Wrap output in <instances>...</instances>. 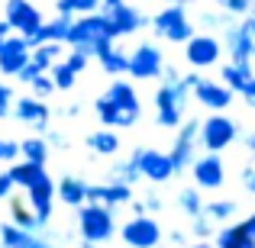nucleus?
Segmentation results:
<instances>
[{
    "mask_svg": "<svg viewBox=\"0 0 255 248\" xmlns=\"http://www.w3.org/2000/svg\"><path fill=\"white\" fill-rule=\"evenodd\" d=\"M94 113L107 129H129L142 116V103H139L136 87L126 78H113L110 87L94 100Z\"/></svg>",
    "mask_w": 255,
    "mask_h": 248,
    "instance_id": "nucleus-1",
    "label": "nucleus"
},
{
    "mask_svg": "<svg viewBox=\"0 0 255 248\" xmlns=\"http://www.w3.org/2000/svg\"><path fill=\"white\" fill-rule=\"evenodd\" d=\"M65 45H68V49H81L84 55L97 58V55H104L110 45H117V36H113V29H110L104 13H84V16L71 19Z\"/></svg>",
    "mask_w": 255,
    "mask_h": 248,
    "instance_id": "nucleus-2",
    "label": "nucleus"
},
{
    "mask_svg": "<svg viewBox=\"0 0 255 248\" xmlns=\"http://www.w3.org/2000/svg\"><path fill=\"white\" fill-rule=\"evenodd\" d=\"M197 81V75H181L174 81H162L155 90V123L162 129H178L184 123L187 113V97H191V87Z\"/></svg>",
    "mask_w": 255,
    "mask_h": 248,
    "instance_id": "nucleus-3",
    "label": "nucleus"
},
{
    "mask_svg": "<svg viewBox=\"0 0 255 248\" xmlns=\"http://www.w3.org/2000/svg\"><path fill=\"white\" fill-rule=\"evenodd\" d=\"M78 232L91 245L110 242L117 236V216L104 203H84V206H78Z\"/></svg>",
    "mask_w": 255,
    "mask_h": 248,
    "instance_id": "nucleus-4",
    "label": "nucleus"
},
{
    "mask_svg": "<svg viewBox=\"0 0 255 248\" xmlns=\"http://www.w3.org/2000/svg\"><path fill=\"white\" fill-rule=\"evenodd\" d=\"M152 29L162 42H171V45H184L187 39L194 36V23L187 16V6L184 3H168L165 10H158L152 16Z\"/></svg>",
    "mask_w": 255,
    "mask_h": 248,
    "instance_id": "nucleus-5",
    "label": "nucleus"
},
{
    "mask_svg": "<svg viewBox=\"0 0 255 248\" xmlns=\"http://www.w3.org/2000/svg\"><path fill=\"white\" fill-rule=\"evenodd\" d=\"M200 119H184V123L174 129V142H171V167H174V177L184 174L187 167L194 165V158L200 155Z\"/></svg>",
    "mask_w": 255,
    "mask_h": 248,
    "instance_id": "nucleus-6",
    "label": "nucleus"
},
{
    "mask_svg": "<svg viewBox=\"0 0 255 248\" xmlns=\"http://www.w3.org/2000/svg\"><path fill=\"white\" fill-rule=\"evenodd\" d=\"M239 139V126L233 116H223V113H213V116H207L204 123H200V145H204L207 152H226L233 142Z\"/></svg>",
    "mask_w": 255,
    "mask_h": 248,
    "instance_id": "nucleus-7",
    "label": "nucleus"
},
{
    "mask_svg": "<svg viewBox=\"0 0 255 248\" xmlns=\"http://www.w3.org/2000/svg\"><path fill=\"white\" fill-rule=\"evenodd\" d=\"M165 71V55L155 42H139L129 52V71L126 75L132 81H158Z\"/></svg>",
    "mask_w": 255,
    "mask_h": 248,
    "instance_id": "nucleus-8",
    "label": "nucleus"
},
{
    "mask_svg": "<svg viewBox=\"0 0 255 248\" xmlns=\"http://www.w3.org/2000/svg\"><path fill=\"white\" fill-rule=\"evenodd\" d=\"M220 58H223V42H220L213 32H194L184 42V62L191 65L194 71L213 68Z\"/></svg>",
    "mask_w": 255,
    "mask_h": 248,
    "instance_id": "nucleus-9",
    "label": "nucleus"
},
{
    "mask_svg": "<svg viewBox=\"0 0 255 248\" xmlns=\"http://www.w3.org/2000/svg\"><path fill=\"white\" fill-rule=\"evenodd\" d=\"M120 239H123V245H129V248H155V245H162L165 232H162V226H158L155 216L139 213V216H132V219L123 223Z\"/></svg>",
    "mask_w": 255,
    "mask_h": 248,
    "instance_id": "nucleus-10",
    "label": "nucleus"
},
{
    "mask_svg": "<svg viewBox=\"0 0 255 248\" xmlns=\"http://www.w3.org/2000/svg\"><path fill=\"white\" fill-rule=\"evenodd\" d=\"M104 16H107V23H110V29H113V36H117V39L136 36L139 29H145V26L152 23V19L145 16V13L139 10V6L126 3V0H120V3L107 6V10H104Z\"/></svg>",
    "mask_w": 255,
    "mask_h": 248,
    "instance_id": "nucleus-11",
    "label": "nucleus"
},
{
    "mask_svg": "<svg viewBox=\"0 0 255 248\" xmlns=\"http://www.w3.org/2000/svg\"><path fill=\"white\" fill-rule=\"evenodd\" d=\"M187 171H191L194 184H197L200 190H220V187L226 184V165H223V158H220L217 152L197 155Z\"/></svg>",
    "mask_w": 255,
    "mask_h": 248,
    "instance_id": "nucleus-12",
    "label": "nucleus"
},
{
    "mask_svg": "<svg viewBox=\"0 0 255 248\" xmlns=\"http://www.w3.org/2000/svg\"><path fill=\"white\" fill-rule=\"evenodd\" d=\"M132 158H136V165H139L142 180L165 184V180L174 177V167H171L168 152H158V149H136V152H132Z\"/></svg>",
    "mask_w": 255,
    "mask_h": 248,
    "instance_id": "nucleus-13",
    "label": "nucleus"
},
{
    "mask_svg": "<svg viewBox=\"0 0 255 248\" xmlns=\"http://www.w3.org/2000/svg\"><path fill=\"white\" fill-rule=\"evenodd\" d=\"M3 19L10 23V29L16 32V36H29V32H36L39 23H42V10H39L36 3H29V0H6Z\"/></svg>",
    "mask_w": 255,
    "mask_h": 248,
    "instance_id": "nucleus-14",
    "label": "nucleus"
},
{
    "mask_svg": "<svg viewBox=\"0 0 255 248\" xmlns=\"http://www.w3.org/2000/svg\"><path fill=\"white\" fill-rule=\"evenodd\" d=\"M191 97L197 100L200 106L220 113V110H226V106L233 103V97H236V93H233L223 81H213V78H200L197 75V81H194V87H191Z\"/></svg>",
    "mask_w": 255,
    "mask_h": 248,
    "instance_id": "nucleus-15",
    "label": "nucleus"
},
{
    "mask_svg": "<svg viewBox=\"0 0 255 248\" xmlns=\"http://www.w3.org/2000/svg\"><path fill=\"white\" fill-rule=\"evenodd\" d=\"M26 203L32 206V213H36V219L42 226H49L52 213H55V180L45 174V177H39L36 184L26 187Z\"/></svg>",
    "mask_w": 255,
    "mask_h": 248,
    "instance_id": "nucleus-16",
    "label": "nucleus"
},
{
    "mask_svg": "<svg viewBox=\"0 0 255 248\" xmlns=\"http://www.w3.org/2000/svg\"><path fill=\"white\" fill-rule=\"evenodd\" d=\"M13 116L19 119V123L32 126L36 132H45L49 129V119H52V106L49 100H39V97H16L13 100Z\"/></svg>",
    "mask_w": 255,
    "mask_h": 248,
    "instance_id": "nucleus-17",
    "label": "nucleus"
},
{
    "mask_svg": "<svg viewBox=\"0 0 255 248\" xmlns=\"http://www.w3.org/2000/svg\"><path fill=\"white\" fill-rule=\"evenodd\" d=\"M29 42H26L23 36H6L3 45H0V75L3 78H16L19 68H23L26 62H29Z\"/></svg>",
    "mask_w": 255,
    "mask_h": 248,
    "instance_id": "nucleus-18",
    "label": "nucleus"
},
{
    "mask_svg": "<svg viewBox=\"0 0 255 248\" xmlns=\"http://www.w3.org/2000/svg\"><path fill=\"white\" fill-rule=\"evenodd\" d=\"M132 187L120 184V180H107V184H87V203H104L110 210L117 206H129Z\"/></svg>",
    "mask_w": 255,
    "mask_h": 248,
    "instance_id": "nucleus-19",
    "label": "nucleus"
},
{
    "mask_svg": "<svg viewBox=\"0 0 255 248\" xmlns=\"http://www.w3.org/2000/svg\"><path fill=\"white\" fill-rule=\"evenodd\" d=\"M223 45H226V55H230V62H236V65H252V58H255V45H252V39L246 36L243 29H239V23H230L223 29Z\"/></svg>",
    "mask_w": 255,
    "mask_h": 248,
    "instance_id": "nucleus-20",
    "label": "nucleus"
},
{
    "mask_svg": "<svg viewBox=\"0 0 255 248\" xmlns=\"http://www.w3.org/2000/svg\"><path fill=\"white\" fill-rule=\"evenodd\" d=\"M68 29H71V19L68 16H55V19H42L39 29L29 32V36H23V39L29 42V49H36V45H42V42H65Z\"/></svg>",
    "mask_w": 255,
    "mask_h": 248,
    "instance_id": "nucleus-21",
    "label": "nucleus"
},
{
    "mask_svg": "<svg viewBox=\"0 0 255 248\" xmlns=\"http://www.w3.org/2000/svg\"><path fill=\"white\" fill-rule=\"evenodd\" d=\"M55 200H62L65 206H84L87 203V180L75 177V174H65L62 180H55Z\"/></svg>",
    "mask_w": 255,
    "mask_h": 248,
    "instance_id": "nucleus-22",
    "label": "nucleus"
},
{
    "mask_svg": "<svg viewBox=\"0 0 255 248\" xmlns=\"http://www.w3.org/2000/svg\"><path fill=\"white\" fill-rule=\"evenodd\" d=\"M113 3H120V0H58L55 10H58V16L75 19V16H84V13H104Z\"/></svg>",
    "mask_w": 255,
    "mask_h": 248,
    "instance_id": "nucleus-23",
    "label": "nucleus"
},
{
    "mask_svg": "<svg viewBox=\"0 0 255 248\" xmlns=\"http://www.w3.org/2000/svg\"><path fill=\"white\" fill-rule=\"evenodd\" d=\"M10 223L19 226V229H26V232H42V229H49V226H42L36 219L32 206L26 203V200H19V197H10Z\"/></svg>",
    "mask_w": 255,
    "mask_h": 248,
    "instance_id": "nucleus-24",
    "label": "nucleus"
},
{
    "mask_svg": "<svg viewBox=\"0 0 255 248\" xmlns=\"http://www.w3.org/2000/svg\"><path fill=\"white\" fill-rule=\"evenodd\" d=\"M10 171V177H13V184L19 187V190H26L29 184H36L39 177H45V165H39V162H26V158H19V165H10L6 167Z\"/></svg>",
    "mask_w": 255,
    "mask_h": 248,
    "instance_id": "nucleus-25",
    "label": "nucleus"
},
{
    "mask_svg": "<svg viewBox=\"0 0 255 248\" xmlns=\"http://www.w3.org/2000/svg\"><path fill=\"white\" fill-rule=\"evenodd\" d=\"M84 145L94 152V155H117L120 152V136H117V129H94L91 136L84 139Z\"/></svg>",
    "mask_w": 255,
    "mask_h": 248,
    "instance_id": "nucleus-26",
    "label": "nucleus"
},
{
    "mask_svg": "<svg viewBox=\"0 0 255 248\" xmlns=\"http://www.w3.org/2000/svg\"><path fill=\"white\" fill-rule=\"evenodd\" d=\"M213 245L217 248H255V236H249L243 229V223H233V226L217 232V242Z\"/></svg>",
    "mask_w": 255,
    "mask_h": 248,
    "instance_id": "nucleus-27",
    "label": "nucleus"
},
{
    "mask_svg": "<svg viewBox=\"0 0 255 248\" xmlns=\"http://www.w3.org/2000/svg\"><path fill=\"white\" fill-rule=\"evenodd\" d=\"M252 78V65H236V62H226L223 68H220V81L230 87L233 93H243L246 81Z\"/></svg>",
    "mask_w": 255,
    "mask_h": 248,
    "instance_id": "nucleus-28",
    "label": "nucleus"
},
{
    "mask_svg": "<svg viewBox=\"0 0 255 248\" xmlns=\"http://www.w3.org/2000/svg\"><path fill=\"white\" fill-rule=\"evenodd\" d=\"M97 62H100V68H104L107 75L123 78L126 71H129V52H123V49H117V45H110L104 55H97Z\"/></svg>",
    "mask_w": 255,
    "mask_h": 248,
    "instance_id": "nucleus-29",
    "label": "nucleus"
},
{
    "mask_svg": "<svg viewBox=\"0 0 255 248\" xmlns=\"http://www.w3.org/2000/svg\"><path fill=\"white\" fill-rule=\"evenodd\" d=\"M49 142H45V136H32V139H23L19 142V158H26V162H39L45 165L49 162Z\"/></svg>",
    "mask_w": 255,
    "mask_h": 248,
    "instance_id": "nucleus-30",
    "label": "nucleus"
},
{
    "mask_svg": "<svg viewBox=\"0 0 255 248\" xmlns=\"http://www.w3.org/2000/svg\"><path fill=\"white\" fill-rule=\"evenodd\" d=\"M110 180H120V184H129V187H136L139 180H142V174H139V165H136V158H126V162H117L110 167Z\"/></svg>",
    "mask_w": 255,
    "mask_h": 248,
    "instance_id": "nucleus-31",
    "label": "nucleus"
},
{
    "mask_svg": "<svg viewBox=\"0 0 255 248\" xmlns=\"http://www.w3.org/2000/svg\"><path fill=\"white\" fill-rule=\"evenodd\" d=\"M204 213L213 223H230L239 213V206H236V200H210V203H204Z\"/></svg>",
    "mask_w": 255,
    "mask_h": 248,
    "instance_id": "nucleus-32",
    "label": "nucleus"
},
{
    "mask_svg": "<svg viewBox=\"0 0 255 248\" xmlns=\"http://www.w3.org/2000/svg\"><path fill=\"white\" fill-rule=\"evenodd\" d=\"M49 75H52V84H55V90H65V93H68L71 87L78 84V71H71L65 62H55V65L49 68Z\"/></svg>",
    "mask_w": 255,
    "mask_h": 248,
    "instance_id": "nucleus-33",
    "label": "nucleus"
},
{
    "mask_svg": "<svg viewBox=\"0 0 255 248\" xmlns=\"http://www.w3.org/2000/svg\"><path fill=\"white\" fill-rule=\"evenodd\" d=\"M178 206L184 216H197V213H204V200H200V190L197 187H184V190L178 193Z\"/></svg>",
    "mask_w": 255,
    "mask_h": 248,
    "instance_id": "nucleus-34",
    "label": "nucleus"
},
{
    "mask_svg": "<svg viewBox=\"0 0 255 248\" xmlns=\"http://www.w3.org/2000/svg\"><path fill=\"white\" fill-rule=\"evenodd\" d=\"M191 236H194V239H213V236H217V229H213V219L207 216V213L191 216Z\"/></svg>",
    "mask_w": 255,
    "mask_h": 248,
    "instance_id": "nucleus-35",
    "label": "nucleus"
},
{
    "mask_svg": "<svg viewBox=\"0 0 255 248\" xmlns=\"http://www.w3.org/2000/svg\"><path fill=\"white\" fill-rule=\"evenodd\" d=\"M26 87H29L32 97H39V100H49L52 93H55V84H52V75H49V71H45V75H36Z\"/></svg>",
    "mask_w": 255,
    "mask_h": 248,
    "instance_id": "nucleus-36",
    "label": "nucleus"
},
{
    "mask_svg": "<svg viewBox=\"0 0 255 248\" xmlns=\"http://www.w3.org/2000/svg\"><path fill=\"white\" fill-rule=\"evenodd\" d=\"M62 62L68 65L71 71H78V75H81L87 65H91V55H84L81 49H68V55H62Z\"/></svg>",
    "mask_w": 255,
    "mask_h": 248,
    "instance_id": "nucleus-37",
    "label": "nucleus"
},
{
    "mask_svg": "<svg viewBox=\"0 0 255 248\" xmlns=\"http://www.w3.org/2000/svg\"><path fill=\"white\" fill-rule=\"evenodd\" d=\"M220 10L230 13V16H246V13L252 10V0H217Z\"/></svg>",
    "mask_w": 255,
    "mask_h": 248,
    "instance_id": "nucleus-38",
    "label": "nucleus"
},
{
    "mask_svg": "<svg viewBox=\"0 0 255 248\" xmlns=\"http://www.w3.org/2000/svg\"><path fill=\"white\" fill-rule=\"evenodd\" d=\"M19 158V142L16 139H0V165H13Z\"/></svg>",
    "mask_w": 255,
    "mask_h": 248,
    "instance_id": "nucleus-39",
    "label": "nucleus"
},
{
    "mask_svg": "<svg viewBox=\"0 0 255 248\" xmlns=\"http://www.w3.org/2000/svg\"><path fill=\"white\" fill-rule=\"evenodd\" d=\"M200 23H204L207 29H226V26L233 23V16H230V13H223V10H220V13H204Z\"/></svg>",
    "mask_w": 255,
    "mask_h": 248,
    "instance_id": "nucleus-40",
    "label": "nucleus"
},
{
    "mask_svg": "<svg viewBox=\"0 0 255 248\" xmlns=\"http://www.w3.org/2000/svg\"><path fill=\"white\" fill-rule=\"evenodd\" d=\"M42 136H45V142H49V149H68V136L58 132V129H52V126L42 132Z\"/></svg>",
    "mask_w": 255,
    "mask_h": 248,
    "instance_id": "nucleus-41",
    "label": "nucleus"
},
{
    "mask_svg": "<svg viewBox=\"0 0 255 248\" xmlns=\"http://www.w3.org/2000/svg\"><path fill=\"white\" fill-rule=\"evenodd\" d=\"M13 190H16V184H13L10 171H6V167H0V200H10Z\"/></svg>",
    "mask_w": 255,
    "mask_h": 248,
    "instance_id": "nucleus-42",
    "label": "nucleus"
},
{
    "mask_svg": "<svg viewBox=\"0 0 255 248\" xmlns=\"http://www.w3.org/2000/svg\"><path fill=\"white\" fill-rule=\"evenodd\" d=\"M10 106H13V87L0 81V119L10 113Z\"/></svg>",
    "mask_w": 255,
    "mask_h": 248,
    "instance_id": "nucleus-43",
    "label": "nucleus"
},
{
    "mask_svg": "<svg viewBox=\"0 0 255 248\" xmlns=\"http://www.w3.org/2000/svg\"><path fill=\"white\" fill-rule=\"evenodd\" d=\"M243 187H246V190H249L252 197H255V158H252V162L243 167Z\"/></svg>",
    "mask_w": 255,
    "mask_h": 248,
    "instance_id": "nucleus-44",
    "label": "nucleus"
},
{
    "mask_svg": "<svg viewBox=\"0 0 255 248\" xmlns=\"http://www.w3.org/2000/svg\"><path fill=\"white\" fill-rule=\"evenodd\" d=\"M142 210H145V213H158V210H162V197H158L155 190H149V193L142 197Z\"/></svg>",
    "mask_w": 255,
    "mask_h": 248,
    "instance_id": "nucleus-45",
    "label": "nucleus"
},
{
    "mask_svg": "<svg viewBox=\"0 0 255 248\" xmlns=\"http://www.w3.org/2000/svg\"><path fill=\"white\" fill-rule=\"evenodd\" d=\"M239 97H243L246 103H249L252 110H255V75L249 78V81H246V87H243V93H239Z\"/></svg>",
    "mask_w": 255,
    "mask_h": 248,
    "instance_id": "nucleus-46",
    "label": "nucleus"
},
{
    "mask_svg": "<svg viewBox=\"0 0 255 248\" xmlns=\"http://www.w3.org/2000/svg\"><path fill=\"white\" fill-rule=\"evenodd\" d=\"M239 29H243L246 36L252 39V45H255V16H252V13H249V16H243V19H239Z\"/></svg>",
    "mask_w": 255,
    "mask_h": 248,
    "instance_id": "nucleus-47",
    "label": "nucleus"
},
{
    "mask_svg": "<svg viewBox=\"0 0 255 248\" xmlns=\"http://www.w3.org/2000/svg\"><path fill=\"white\" fill-rule=\"evenodd\" d=\"M58 113H62L65 119H75V116H81V103H65Z\"/></svg>",
    "mask_w": 255,
    "mask_h": 248,
    "instance_id": "nucleus-48",
    "label": "nucleus"
},
{
    "mask_svg": "<svg viewBox=\"0 0 255 248\" xmlns=\"http://www.w3.org/2000/svg\"><path fill=\"white\" fill-rule=\"evenodd\" d=\"M168 242H171L174 248H178V245H187V236H184L181 229H171V232H168Z\"/></svg>",
    "mask_w": 255,
    "mask_h": 248,
    "instance_id": "nucleus-49",
    "label": "nucleus"
},
{
    "mask_svg": "<svg viewBox=\"0 0 255 248\" xmlns=\"http://www.w3.org/2000/svg\"><path fill=\"white\" fill-rule=\"evenodd\" d=\"M243 145H246V152H249V155L255 158V132H249V136L243 139Z\"/></svg>",
    "mask_w": 255,
    "mask_h": 248,
    "instance_id": "nucleus-50",
    "label": "nucleus"
},
{
    "mask_svg": "<svg viewBox=\"0 0 255 248\" xmlns=\"http://www.w3.org/2000/svg\"><path fill=\"white\" fill-rule=\"evenodd\" d=\"M10 32H13V29H10V23H6V19H0V45H3V39L10 36Z\"/></svg>",
    "mask_w": 255,
    "mask_h": 248,
    "instance_id": "nucleus-51",
    "label": "nucleus"
},
{
    "mask_svg": "<svg viewBox=\"0 0 255 248\" xmlns=\"http://www.w3.org/2000/svg\"><path fill=\"white\" fill-rule=\"evenodd\" d=\"M243 229H246V232H249V236H255V213H252V216H249V219H243Z\"/></svg>",
    "mask_w": 255,
    "mask_h": 248,
    "instance_id": "nucleus-52",
    "label": "nucleus"
},
{
    "mask_svg": "<svg viewBox=\"0 0 255 248\" xmlns=\"http://www.w3.org/2000/svg\"><path fill=\"white\" fill-rule=\"evenodd\" d=\"M187 248H217V245H213L210 239H197V242H191Z\"/></svg>",
    "mask_w": 255,
    "mask_h": 248,
    "instance_id": "nucleus-53",
    "label": "nucleus"
},
{
    "mask_svg": "<svg viewBox=\"0 0 255 248\" xmlns=\"http://www.w3.org/2000/svg\"><path fill=\"white\" fill-rule=\"evenodd\" d=\"M155 248H165V245H155Z\"/></svg>",
    "mask_w": 255,
    "mask_h": 248,
    "instance_id": "nucleus-54",
    "label": "nucleus"
},
{
    "mask_svg": "<svg viewBox=\"0 0 255 248\" xmlns=\"http://www.w3.org/2000/svg\"><path fill=\"white\" fill-rule=\"evenodd\" d=\"M65 248H71V245H65Z\"/></svg>",
    "mask_w": 255,
    "mask_h": 248,
    "instance_id": "nucleus-55",
    "label": "nucleus"
}]
</instances>
